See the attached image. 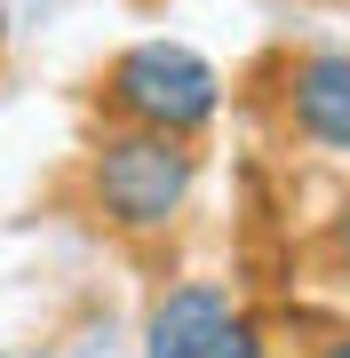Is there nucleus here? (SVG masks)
<instances>
[{"mask_svg": "<svg viewBox=\"0 0 350 358\" xmlns=\"http://www.w3.org/2000/svg\"><path fill=\"white\" fill-rule=\"evenodd\" d=\"M326 263H335L342 279H350V199L335 207V215H326Z\"/></svg>", "mask_w": 350, "mask_h": 358, "instance_id": "nucleus-5", "label": "nucleus"}, {"mask_svg": "<svg viewBox=\"0 0 350 358\" xmlns=\"http://www.w3.org/2000/svg\"><path fill=\"white\" fill-rule=\"evenodd\" d=\"M143 358H271V350H263V327L223 287L191 279V287L159 294L152 327H143Z\"/></svg>", "mask_w": 350, "mask_h": 358, "instance_id": "nucleus-3", "label": "nucleus"}, {"mask_svg": "<svg viewBox=\"0 0 350 358\" xmlns=\"http://www.w3.org/2000/svg\"><path fill=\"white\" fill-rule=\"evenodd\" d=\"M0 32H8V16H0Z\"/></svg>", "mask_w": 350, "mask_h": 358, "instance_id": "nucleus-7", "label": "nucleus"}, {"mask_svg": "<svg viewBox=\"0 0 350 358\" xmlns=\"http://www.w3.org/2000/svg\"><path fill=\"white\" fill-rule=\"evenodd\" d=\"M319 358H350V334H335V343H326V350H319Z\"/></svg>", "mask_w": 350, "mask_h": 358, "instance_id": "nucleus-6", "label": "nucleus"}, {"mask_svg": "<svg viewBox=\"0 0 350 358\" xmlns=\"http://www.w3.org/2000/svg\"><path fill=\"white\" fill-rule=\"evenodd\" d=\"M104 103H112L119 128H159V136H183V143H191L215 120L223 80H215L207 56L183 48V40H136L128 56H112Z\"/></svg>", "mask_w": 350, "mask_h": 358, "instance_id": "nucleus-2", "label": "nucleus"}, {"mask_svg": "<svg viewBox=\"0 0 350 358\" xmlns=\"http://www.w3.org/2000/svg\"><path fill=\"white\" fill-rule=\"evenodd\" d=\"M191 183H199L191 143H183V136H159V128H112L104 143H96V159H88L96 215H104L112 231H128V239L175 231Z\"/></svg>", "mask_w": 350, "mask_h": 358, "instance_id": "nucleus-1", "label": "nucleus"}, {"mask_svg": "<svg viewBox=\"0 0 350 358\" xmlns=\"http://www.w3.org/2000/svg\"><path fill=\"white\" fill-rule=\"evenodd\" d=\"M286 128H295L302 143H319V152H342L350 159V56L342 48H311L286 64Z\"/></svg>", "mask_w": 350, "mask_h": 358, "instance_id": "nucleus-4", "label": "nucleus"}]
</instances>
